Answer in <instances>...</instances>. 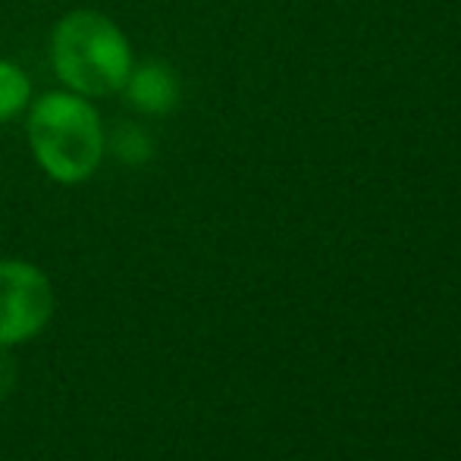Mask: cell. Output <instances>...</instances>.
Returning a JSON list of instances; mask_svg holds the SVG:
<instances>
[{"label": "cell", "mask_w": 461, "mask_h": 461, "mask_svg": "<svg viewBox=\"0 0 461 461\" xmlns=\"http://www.w3.org/2000/svg\"><path fill=\"white\" fill-rule=\"evenodd\" d=\"M29 145L41 170L57 183H86L104 158V126L92 104L76 92L44 95L29 110Z\"/></svg>", "instance_id": "7a4b0ae2"}, {"label": "cell", "mask_w": 461, "mask_h": 461, "mask_svg": "<svg viewBox=\"0 0 461 461\" xmlns=\"http://www.w3.org/2000/svg\"><path fill=\"white\" fill-rule=\"evenodd\" d=\"M122 95H126L129 107H135L139 113L167 116L179 107L183 88H179V76L173 73L167 63L145 60L141 67L129 69V79H126V86H122Z\"/></svg>", "instance_id": "277c9868"}, {"label": "cell", "mask_w": 461, "mask_h": 461, "mask_svg": "<svg viewBox=\"0 0 461 461\" xmlns=\"http://www.w3.org/2000/svg\"><path fill=\"white\" fill-rule=\"evenodd\" d=\"M50 67L69 92L104 97L122 92L135 63L129 38L116 23L95 10H76L63 16L50 35Z\"/></svg>", "instance_id": "6da1fadb"}, {"label": "cell", "mask_w": 461, "mask_h": 461, "mask_svg": "<svg viewBox=\"0 0 461 461\" xmlns=\"http://www.w3.org/2000/svg\"><path fill=\"white\" fill-rule=\"evenodd\" d=\"M32 97V82L16 63L0 60V122L19 116L29 107Z\"/></svg>", "instance_id": "5b68a950"}, {"label": "cell", "mask_w": 461, "mask_h": 461, "mask_svg": "<svg viewBox=\"0 0 461 461\" xmlns=\"http://www.w3.org/2000/svg\"><path fill=\"white\" fill-rule=\"evenodd\" d=\"M113 154L129 167H141L145 160H151L154 141L141 126H120L113 132Z\"/></svg>", "instance_id": "8992f818"}, {"label": "cell", "mask_w": 461, "mask_h": 461, "mask_svg": "<svg viewBox=\"0 0 461 461\" xmlns=\"http://www.w3.org/2000/svg\"><path fill=\"white\" fill-rule=\"evenodd\" d=\"M10 383H13V365L0 355V399L10 393Z\"/></svg>", "instance_id": "52a82bcc"}, {"label": "cell", "mask_w": 461, "mask_h": 461, "mask_svg": "<svg viewBox=\"0 0 461 461\" xmlns=\"http://www.w3.org/2000/svg\"><path fill=\"white\" fill-rule=\"evenodd\" d=\"M54 317L50 279L29 261H0V348L38 336Z\"/></svg>", "instance_id": "3957f363"}]
</instances>
